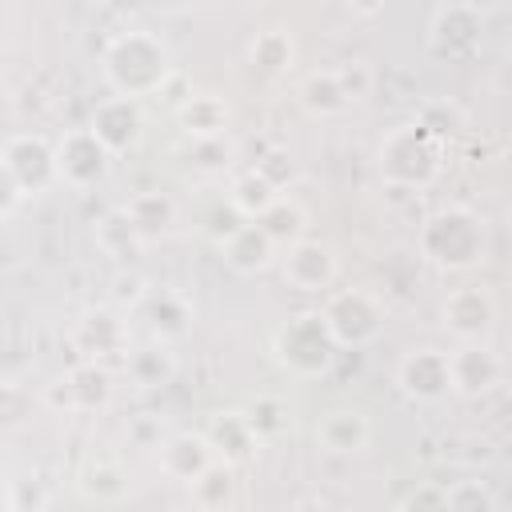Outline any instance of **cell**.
I'll use <instances>...</instances> for the list:
<instances>
[{"instance_id":"cell-1","label":"cell","mask_w":512,"mask_h":512,"mask_svg":"<svg viewBox=\"0 0 512 512\" xmlns=\"http://www.w3.org/2000/svg\"><path fill=\"white\" fill-rule=\"evenodd\" d=\"M488 256V232L484 220L472 208H440L420 224L416 236V260H428L444 272H468Z\"/></svg>"},{"instance_id":"cell-2","label":"cell","mask_w":512,"mask_h":512,"mask_svg":"<svg viewBox=\"0 0 512 512\" xmlns=\"http://www.w3.org/2000/svg\"><path fill=\"white\" fill-rule=\"evenodd\" d=\"M172 64H168V48L160 44V36L132 28L120 32L108 48H104V80L112 92L120 96H156L160 84L168 80Z\"/></svg>"},{"instance_id":"cell-3","label":"cell","mask_w":512,"mask_h":512,"mask_svg":"<svg viewBox=\"0 0 512 512\" xmlns=\"http://www.w3.org/2000/svg\"><path fill=\"white\" fill-rule=\"evenodd\" d=\"M444 148L436 136H428L416 120L412 124H400L392 128L384 140H380V176L384 184H396V188H428L436 176H440V164H444Z\"/></svg>"},{"instance_id":"cell-4","label":"cell","mask_w":512,"mask_h":512,"mask_svg":"<svg viewBox=\"0 0 512 512\" xmlns=\"http://www.w3.org/2000/svg\"><path fill=\"white\" fill-rule=\"evenodd\" d=\"M320 320L332 332L340 352H360L380 336L384 304L368 288H336V292H328V300L320 308Z\"/></svg>"},{"instance_id":"cell-5","label":"cell","mask_w":512,"mask_h":512,"mask_svg":"<svg viewBox=\"0 0 512 512\" xmlns=\"http://www.w3.org/2000/svg\"><path fill=\"white\" fill-rule=\"evenodd\" d=\"M340 348L332 340V332L324 328L320 312H304L296 320H288L276 332V360L292 372V376H324L336 364Z\"/></svg>"},{"instance_id":"cell-6","label":"cell","mask_w":512,"mask_h":512,"mask_svg":"<svg viewBox=\"0 0 512 512\" xmlns=\"http://www.w3.org/2000/svg\"><path fill=\"white\" fill-rule=\"evenodd\" d=\"M432 52L444 60H468L480 52L484 40V12L472 0H448L444 8H436L432 28H428Z\"/></svg>"},{"instance_id":"cell-7","label":"cell","mask_w":512,"mask_h":512,"mask_svg":"<svg viewBox=\"0 0 512 512\" xmlns=\"http://www.w3.org/2000/svg\"><path fill=\"white\" fill-rule=\"evenodd\" d=\"M0 156H4L12 180L20 184L24 196H40V192H48L52 184H60V176H56V148H52V140L40 136V132H16V136L0 148Z\"/></svg>"},{"instance_id":"cell-8","label":"cell","mask_w":512,"mask_h":512,"mask_svg":"<svg viewBox=\"0 0 512 512\" xmlns=\"http://www.w3.org/2000/svg\"><path fill=\"white\" fill-rule=\"evenodd\" d=\"M56 148V176L60 184L68 188H92L108 176V164H112V152L84 128H68L60 140H52Z\"/></svg>"},{"instance_id":"cell-9","label":"cell","mask_w":512,"mask_h":512,"mask_svg":"<svg viewBox=\"0 0 512 512\" xmlns=\"http://www.w3.org/2000/svg\"><path fill=\"white\" fill-rule=\"evenodd\" d=\"M448 376H452V392L456 396H484L504 380V360L500 352H492L488 340H460L448 352Z\"/></svg>"},{"instance_id":"cell-10","label":"cell","mask_w":512,"mask_h":512,"mask_svg":"<svg viewBox=\"0 0 512 512\" xmlns=\"http://www.w3.org/2000/svg\"><path fill=\"white\" fill-rule=\"evenodd\" d=\"M440 316L456 340H488L496 328V300L484 284H460L444 296Z\"/></svg>"},{"instance_id":"cell-11","label":"cell","mask_w":512,"mask_h":512,"mask_svg":"<svg viewBox=\"0 0 512 512\" xmlns=\"http://www.w3.org/2000/svg\"><path fill=\"white\" fill-rule=\"evenodd\" d=\"M88 132H92L112 156L128 152V148L140 140V132H144V108H140V100H136V96H120V92L96 100V108H92V116H88Z\"/></svg>"},{"instance_id":"cell-12","label":"cell","mask_w":512,"mask_h":512,"mask_svg":"<svg viewBox=\"0 0 512 512\" xmlns=\"http://www.w3.org/2000/svg\"><path fill=\"white\" fill-rule=\"evenodd\" d=\"M48 400L56 408H64V412H100L112 400V372H108V364H96V360L72 364L48 388Z\"/></svg>"},{"instance_id":"cell-13","label":"cell","mask_w":512,"mask_h":512,"mask_svg":"<svg viewBox=\"0 0 512 512\" xmlns=\"http://www.w3.org/2000/svg\"><path fill=\"white\" fill-rule=\"evenodd\" d=\"M280 272H284L288 288H296V292H316V296H320V292H328V288L336 284L340 264H336V252H332L328 244L300 236V240H292V244L284 248Z\"/></svg>"},{"instance_id":"cell-14","label":"cell","mask_w":512,"mask_h":512,"mask_svg":"<svg viewBox=\"0 0 512 512\" xmlns=\"http://www.w3.org/2000/svg\"><path fill=\"white\" fill-rule=\"evenodd\" d=\"M396 384L408 400L420 404H436L452 392V376H448V352L440 348H412L400 364H396Z\"/></svg>"},{"instance_id":"cell-15","label":"cell","mask_w":512,"mask_h":512,"mask_svg":"<svg viewBox=\"0 0 512 512\" xmlns=\"http://www.w3.org/2000/svg\"><path fill=\"white\" fill-rule=\"evenodd\" d=\"M72 344H76L80 360H96V364H108L116 356L124 360L128 356V328H124L116 308H88L76 320Z\"/></svg>"},{"instance_id":"cell-16","label":"cell","mask_w":512,"mask_h":512,"mask_svg":"<svg viewBox=\"0 0 512 512\" xmlns=\"http://www.w3.org/2000/svg\"><path fill=\"white\" fill-rule=\"evenodd\" d=\"M220 256H224V264L232 268V272H240V276H256V272H264L272 260H276V244L268 240V232L256 224V220H244L236 232H228L220 244Z\"/></svg>"},{"instance_id":"cell-17","label":"cell","mask_w":512,"mask_h":512,"mask_svg":"<svg viewBox=\"0 0 512 512\" xmlns=\"http://www.w3.org/2000/svg\"><path fill=\"white\" fill-rule=\"evenodd\" d=\"M368 436H372V428H368L364 412H356V408H332L316 424V444L324 452H332V456H356V452H364L368 448Z\"/></svg>"},{"instance_id":"cell-18","label":"cell","mask_w":512,"mask_h":512,"mask_svg":"<svg viewBox=\"0 0 512 512\" xmlns=\"http://www.w3.org/2000/svg\"><path fill=\"white\" fill-rule=\"evenodd\" d=\"M212 460H216V452H212L208 436L176 432V436L160 440V472H164L168 480L188 484V480H196V476H200V472H204Z\"/></svg>"},{"instance_id":"cell-19","label":"cell","mask_w":512,"mask_h":512,"mask_svg":"<svg viewBox=\"0 0 512 512\" xmlns=\"http://www.w3.org/2000/svg\"><path fill=\"white\" fill-rule=\"evenodd\" d=\"M120 208L128 212V220H132V228L140 232V240H144V244H152V240L168 236V232L176 228V216H180L176 200H172L168 192H160V188L136 192V196H128V204H120Z\"/></svg>"},{"instance_id":"cell-20","label":"cell","mask_w":512,"mask_h":512,"mask_svg":"<svg viewBox=\"0 0 512 512\" xmlns=\"http://www.w3.org/2000/svg\"><path fill=\"white\" fill-rule=\"evenodd\" d=\"M148 324V332L168 344V340H180L188 328H192V304L180 296V292H148L136 308Z\"/></svg>"},{"instance_id":"cell-21","label":"cell","mask_w":512,"mask_h":512,"mask_svg":"<svg viewBox=\"0 0 512 512\" xmlns=\"http://www.w3.org/2000/svg\"><path fill=\"white\" fill-rule=\"evenodd\" d=\"M176 116H180V128H184L192 140L224 136V132H228V120H232V112H228V104H224L220 96H188V100L176 108Z\"/></svg>"},{"instance_id":"cell-22","label":"cell","mask_w":512,"mask_h":512,"mask_svg":"<svg viewBox=\"0 0 512 512\" xmlns=\"http://www.w3.org/2000/svg\"><path fill=\"white\" fill-rule=\"evenodd\" d=\"M208 444H212V452H220L228 464H240V460L252 456L256 432H252V424H248L244 412H220V416L212 420V428H208Z\"/></svg>"},{"instance_id":"cell-23","label":"cell","mask_w":512,"mask_h":512,"mask_svg":"<svg viewBox=\"0 0 512 512\" xmlns=\"http://www.w3.org/2000/svg\"><path fill=\"white\" fill-rule=\"evenodd\" d=\"M300 104H304L308 116L328 120V116H340V112L348 108V96L340 92L336 72H332V68H320V72H308V76L300 80Z\"/></svg>"},{"instance_id":"cell-24","label":"cell","mask_w":512,"mask_h":512,"mask_svg":"<svg viewBox=\"0 0 512 512\" xmlns=\"http://www.w3.org/2000/svg\"><path fill=\"white\" fill-rule=\"evenodd\" d=\"M96 248H100L104 256H112V260H132V256L144 248V240H140V232L132 228V220H128L124 208H112V212H104V216L96 220Z\"/></svg>"},{"instance_id":"cell-25","label":"cell","mask_w":512,"mask_h":512,"mask_svg":"<svg viewBox=\"0 0 512 512\" xmlns=\"http://www.w3.org/2000/svg\"><path fill=\"white\" fill-rule=\"evenodd\" d=\"M124 372H128V380L136 388H160V384L172 380L176 360H172V352L164 344H148V348H132L124 356Z\"/></svg>"},{"instance_id":"cell-26","label":"cell","mask_w":512,"mask_h":512,"mask_svg":"<svg viewBox=\"0 0 512 512\" xmlns=\"http://www.w3.org/2000/svg\"><path fill=\"white\" fill-rule=\"evenodd\" d=\"M256 224L268 232V240L276 244V248H288L292 240H300L304 236V228H308V216H304V208L296 204V200H288V196H276L260 216H256Z\"/></svg>"},{"instance_id":"cell-27","label":"cell","mask_w":512,"mask_h":512,"mask_svg":"<svg viewBox=\"0 0 512 512\" xmlns=\"http://www.w3.org/2000/svg\"><path fill=\"white\" fill-rule=\"evenodd\" d=\"M232 492H236V476H232V464L228 460H212L196 480H188V496L196 508H224L232 504Z\"/></svg>"},{"instance_id":"cell-28","label":"cell","mask_w":512,"mask_h":512,"mask_svg":"<svg viewBox=\"0 0 512 512\" xmlns=\"http://www.w3.org/2000/svg\"><path fill=\"white\" fill-rule=\"evenodd\" d=\"M248 60L260 68V72H284L292 60H296V44L284 28H264L256 32V40L248 44Z\"/></svg>"},{"instance_id":"cell-29","label":"cell","mask_w":512,"mask_h":512,"mask_svg":"<svg viewBox=\"0 0 512 512\" xmlns=\"http://www.w3.org/2000/svg\"><path fill=\"white\" fill-rule=\"evenodd\" d=\"M276 196H280V188H272L256 168H252V172H244V176L232 184V192H228V200L236 204V212H240L244 220H256V216H260Z\"/></svg>"},{"instance_id":"cell-30","label":"cell","mask_w":512,"mask_h":512,"mask_svg":"<svg viewBox=\"0 0 512 512\" xmlns=\"http://www.w3.org/2000/svg\"><path fill=\"white\" fill-rule=\"evenodd\" d=\"M496 492L484 480H456L444 484V508L452 512H496Z\"/></svg>"},{"instance_id":"cell-31","label":"cell","mask_w":512,"mask_h":512,"mask_svg":"<svg viewBox=\"0 0 512 512\" xmlns=\"http://www.w3.org/2000/svg\"><path fill=\"white\" fill-rule=\"evenodd\" d=\"M244 416H248L256 440H272V436H280L288 428V404L280 396H260L252 404V412H244Z\"/></svg>"},{"instance_id":"cell-32","label":"cell","mask_w":512,"mask_h":512,"mask_svg":"<svg viewBox=\"0 0 512 512\" xmlns=\"http://www.w3.org/2000/svg\"><path fill=\"white\" fill-rule=\"evenodd\" d=\"M332 72H336L340 92L348 96V104L368 100V96H372V88H376V72H372V64H368V60H344V64H340V68H332Z\"/></svg>"},{"instance_id":"cell-33","label":"cell","mask_w":512,"mask_h":512,"mask_svg":"<svg viewBox=\"0 0 512 512\" xmlns=\"http://www.w3.org/2000/svg\"><path fill=\"white\" fill-rule=\"evenodd\" d=\"M188 160H192V168H200V172L216 176V172H224V168L232 164V148H228V140H224V136L192 140V152H188Z\"/></svg>"},{"instance_id":"cell-34","label":"cell","mask_w":512,"mask_h":512,"mask_svg":"<svg viewBox=\"0 0 512 512\" xmlns=\"http://www.w3.org/2000/svg\"><path fill=\"white\" fill-rule=\"evenodd\" d=\"M416 124H420L428 136H436L440 144H448V136L460 128V112L448 108V104H424V112L416 116Z\"/></svg>"},{"instance_id":"cell-35","label":"cell","mask_w":512,"mask_h":512,"mask_svg":"<svg viewBox=\"0 0 512 512\" xmlns=\"http://www.w3.org/2000/svg\"><path fill=\"white\" fill-rule=\"evenodd\" d=\"M48 504H52V496L40 480H12L8 484V508L12 512H40Z\"/></svg>"},{"instance_id":"cell-36","label":"cell","mask_w":512,"mask_h":512,"mask_svg":"<svg viewBox=\"0 0 512 512\" xmlns=\"http://www.w3.org/2000/svg\"><path fill=\"white\" fill-rule=\"evenodd\" d=\"M120 488H124V476L116 464H92L84 472V492L96 500H112V496H120Z\"/></svg>"},{"instance_id":"cell-37","label":"cell","mask_w":512,"mask_h":512,"mask_svg":"<svg viewBox=\"0 0 512 512\" xmlns=\"http://www.w3.org/2000/svg\"><path fill=\"white\" fill-rule=\"evenodd\" d=\"M256 172H260L272 188H288V180L296 176V164H292V156H288L284 148H268V152L256 160Z\"/></svg>"},{"instance_id":"cell-38","label":"cell","mask_w":512,"mask_h":512,"mask_svg":"<svg viewBox=\"0 0 512 512\" xmlns=\"http://www.w3.org/2000/svg\"><path fill=\"white\" fill-rule=\"evenodd\" d=\"M240 224H244V216L236 212V204H232V200H220V204H212V212L204 216V232H208L216 244H220L228 232H236Z\"/></svg>"},{"instance_id":"cell-39","label":"cell","mask_w":512,"mask_h":512,"mask_svg":"<svg viewBox=\"0 0 512 512\" xmlns=\"http://www.w3.org/2000/svg\"><path fill=\"white\" fill-rule=\"evenodd\" d=\"M144 296H148L144 276H136V272H120V276L112 280V304H116V312H124V308H140Z\"/></svg>"},{"instance_id":"cell-40","label":"cell","mask_w":512,"mask_h":512,"mask_svg":"<svg viewBox=\"0 0 512 512\" xmlns=\"http://www.w3.org/2000/svg\"><path fill=\"white\" fill-rule=\"evenodd\" d=\"M128 440L136 448H160V420L156 416H136L128 424Z\"/></svg>"},{"instance_id":"cell-41","label":"cell","mask_w":512,"mask_h":512,"mask_svg":"<svg viewBox=\"0 0 512 512\" xmlns=\"http://www.w3.org/2000/svg\"><path fill=\"white\" fill-rule=\"evenodd\" d=\"M20 200H24V192H20V184L12 180V172H8V164H4V156H0V220L12 216Z\"/></svg>"},{"instance_id":"cell-42","label":"cell","mask_w":512,"mask_h":512,"mask_svg":"<svg viewBox=\"0 0 512 512\" xmlns=\"http://www.w3.org/2000/svg\"><path fill=\"white\" fill-rule=\"evenodd\" d=\"M400 256L404 252H396V256H388L384 260V292H408L412 288V280H416V272H400Z\"/></svg>"},{"instance_id":"cell-43","label":"cell","mask_w":512,"mask_h":512,"mask_svg":"<svg viewBox=\"0 0 512 512\" xmlns=\"http://www.w3.org/2000/svg\"><path fill=\"white\" fill-rule=\"evenodd\" d=\"M404 508H444V488H420L404 500Z\"/></svg>"},{"instance_id":"cell-44","label":"cell","mask_w":512,"mask_h":512,"mask_svg":"<svg viewBox=\"0 0 512 512\" xmlns=\"http://www.w3.org/2000/svg\"><path fill=\"white\" fill-rule=\"evenodd\" d=\"M348 4H352L356 12H376V8L384 4V0H348Z\"/></svg>"}]
</instances>
